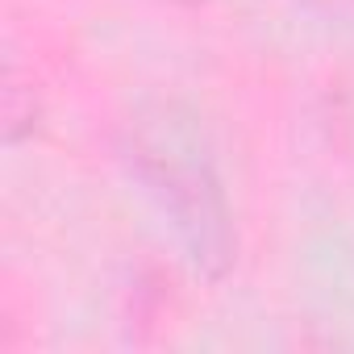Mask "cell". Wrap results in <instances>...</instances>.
Instances as JSON below:
<instances>
[{"mask_svg": "<svg viewBox=\"0 0 354 354\" xmlns=\"http://www.w3.org/2000/svg\"><path fill=\"white\" fill-rule=\"evenodd\" d=\"M121 158L158 217L171 225L184 263L201 279L221 283L238 263V230L201 129L175 104L142 109L125 125Z\"/></svg>", "mask_w": 354, "mask_h": 354, "instance_id": "cell-1", "label": "cell"}, {"mask_svg": "<svg viewBox=\"0 0 354 354\" xmlns=\"http://www.w3.org/2000/svg\"><path fill=\"white\" fill-rule=\"evenodd\" d=\"M171 5H184V9H196V5H205V0H171Z\"/></svg>", "mask_w": 354, "mask_h": 354, "instance_id": "cell-2", "label": "cell"}]
</instances>
